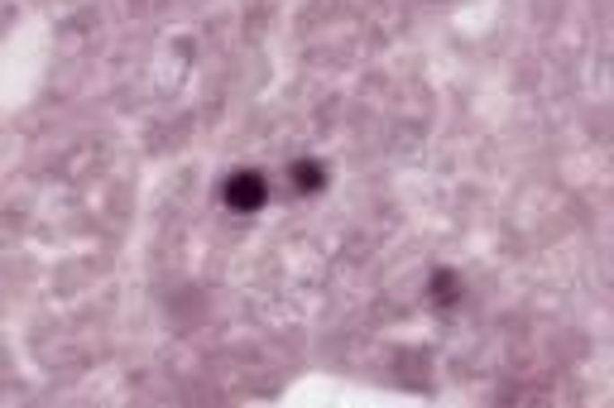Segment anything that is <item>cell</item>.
<instances>
[{"label":"cell","instance_id":"cell-1","mask_svg":"<svg viewBox=\"0 0 614 408\" xmlns=\"http://www.w3.org/2000/svg\"><path fill=\"white\" fill-rule=\"evenodd\" d=\"M226 207L231 212H259L264 197H269V182H264V173H255V168H241V173L226 178Z\"/></svg>","mask_w":614,"mask_h":408},{"label":"cell","instance_id":"cell-2","mask_svg":"<svg viewBox=\"0 0 614 408\" xmlns=\"http://www.w3.org/2000/svg\"><path fill=\"white\" fill-rule=\"evenodd\" d=\"M293 188H298V192H322L327 188V168L317 159H298V164H293Z\"/></svg>","mask_w":614,"mask_h":408},{"label":"cell","instance_id":"cell-3","mask_svg":"<svg viewBox=\"0 0 614 408\" xmlns=\"http://www.w3.org/2000/svg\"><path fill=\"white\" fill-rule=\"evenodd\" d=\"M456 293H460V288H456V274H452V270H437V274H432V298H437L442 307H452Z\"/></svg>","mask_w":614,"mask_h":408}]
</instances>
